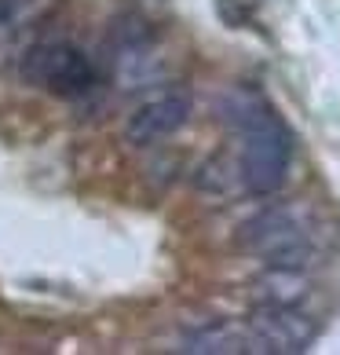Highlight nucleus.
<instances>
[{
	"label": "nucleus",
	"mask_w": 340,
	"mask_h": 355,
	"mask_svg": "<svg viewBox=\"0 0 340 355\" xmlns=\"http://www.w3.org/2000/svg\"><path fill=\"white\" fill-rule=\"evenodd\" d=\"M307 275L304 268H267L256 279V297L260 304H300L307 297Z\"/></svg>",
	"instance_id": "7"
},
{
	"label": "nucleus",
	"mask_w": 340,
	"mask_h": 355,
	"mask_svg": "<svg viewBox=\"0 0 340 355\" xmlns=\"http://www.w3.org/2000/svg\"><path fill=\"white\" fill-rule=\"evenodd\" d=\"M183 352L190 355H242V352H256L253 348V337H249V326H231V322H213V326H202L183 337Z\"/></svg>",
	"instance_id": "6"
},
{
	"label": "nucleus",
	"mask_w": 340,
	"mask_h": 355,
	"mask_svg": "<svg viewBox=\"0 0 340 355\" xmlns=\"http://www.w3.org/2000/svg\"><path fill=\"white\" fill-rule=\"evenodd\" d=\"M33 4H37V0H0V37H4Z\"/></svg>",
	"instance_id": "8"
},
{
	"label": "nucleus",
	"mask_w": 340,
	"mask_h": 355,
	"mask_svg": "<svg viewBox=\"0 0 340 355\" xmlns=\"http://www.w3.org/2000/svg\"><path fill=\"white\" fill-rule=\"evenodd\" d=\"M315 334V322L296 304H260L249 319L253 348L267 355H300L311 348Z\"/></svg>",
	"instance_id": "5"
},
{
	"label": "nucleus",
	"mask_w": 340,
	"mask_h": 355,
	"mask_svg": "<svg viewBox=\"0 0 340 355\" xmlns=\"http://www.w3.org/2000/svg\"><path fill=\"white\" fill-rule=\"evenodd\" d=\"M19 77L33 88L55 92V96H84L96 85V67L77 44L41 41L26 48V55L19 62Z\"/></svg>",
	"instance_id": "3"
},
{
	"label": "nucleus",
	"mask_w": 340,
	"mask_h": 355,
	"mask_svg": "<svg viewBox=\"0 0 340 355\" xmlns=\"http://www.w3.org/2000/svg\"><path fill=\"white\" fill-rule=\"evenodd\" d=\"M231 125L242 132V157H238V180L242 187L267 198L285 183L293 162V136L285 121L260 96L238 92L231 103Z\"/></svg>",
	"instance_id": "1"
},
{
	"label": "nucleus",
	"mask_w": 340,
	"mask_h": 355,
	"mask_svg": "<svg viewBox=\"0 0 340 355\" xmlns=\"http://www.w3.org/2000/svg\"><path fill=\"white\" fill-rule=\"evenodd\" d=\"M238 245L260 257L267 268H307L311 260V239L304 220L285 205L264 209L245 220L238 227Z\"/></svg>",
	"instance_id": "2"
},
{
	"label": "nucleus",
	"mask_w": 340,
	"mask_h": 355,
	"mask_svg": "<svg viewBox=\"0 0 340 355\" xmlns=\"http://www.w3.org/2000/svg\"><path fill=\"white\" fill-rule=\"evenodd\" d=\"M190 110H194V99H190L187 88H179V85L161 88L128 114L125 139L132 143V147H154V143H161L172 132H179V128L187 125Z\"/></svg>",
	"instance_id": "4"
}]
</instances>
